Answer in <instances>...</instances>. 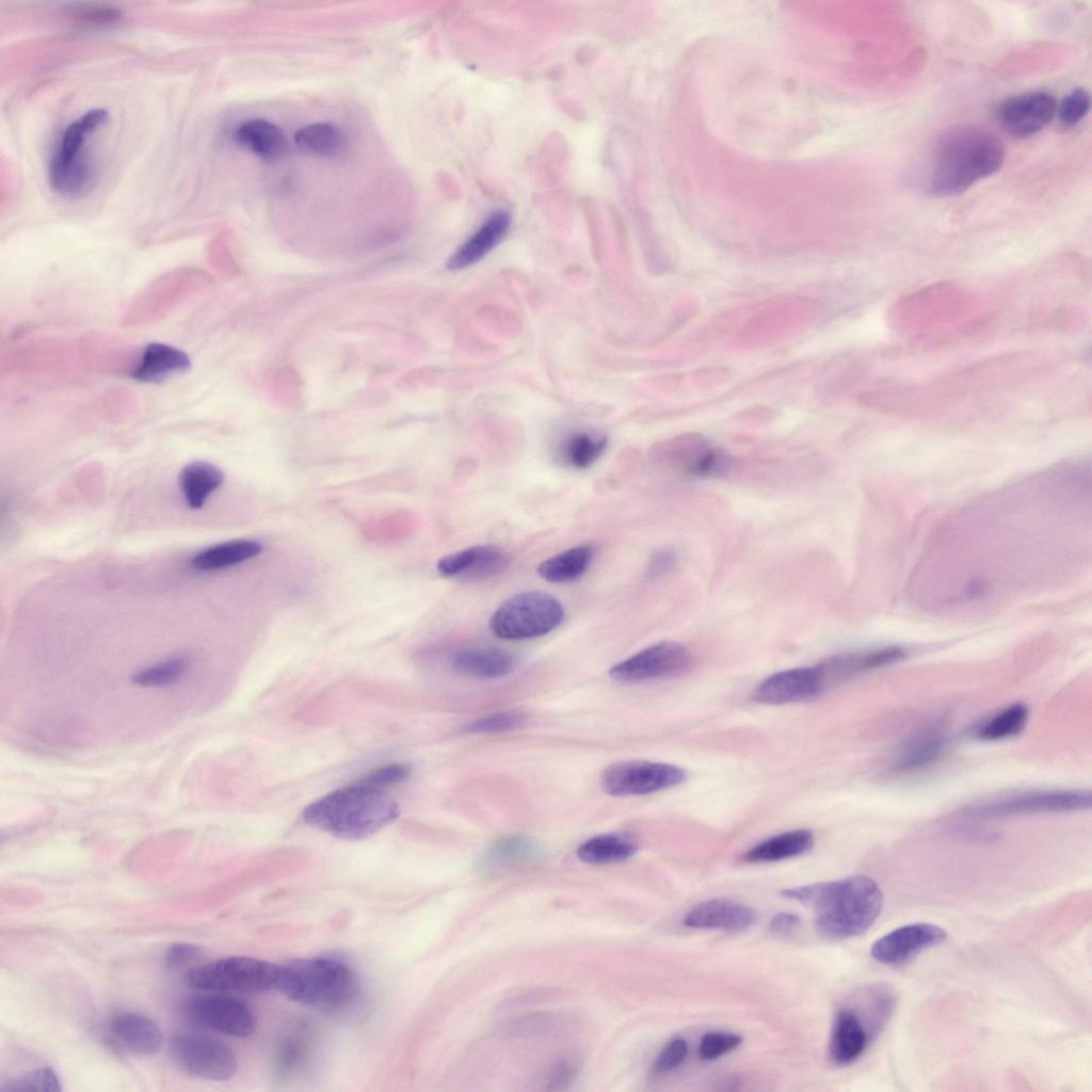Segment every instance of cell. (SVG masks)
Returning <instances> with one entry per match:
<instances>
[{"label": "cell", "mask_w": 1092, "mask_h": 1092, "mask_svg": "<svg viewBox=\"0 0 1092 1092\" xmlns=\"http://www.w3.org/2000/svg\"><path fill=\"white\" fill-rule=\"evenodd\" d=\"M202 954V949L193 944L177 943L170 946L165 954V964L174 969L184 966Z\"/></svg>", "instance_id": "ee69618b"}, {"label": "cell", "mask_w": 1092, "mask_h": 1092, "mask_svg": "<svg viewBox=\"0 0 1092 1092\" xmlns=\"http://www.w3.org/2000/svg\"><path fill=\"white\" fill-rule=\"evenodd\" d=\"M607 443V437L601 435L588 432L575 433L563 443L562 460L575 469H587L601 456Z\"/></svg>", "instance_id": "d6a6232c"}, {"label": "cell", "mask_w": 1092, "mask_h": 1092, "mask_svg": "<svg viewBox=\"0 0 1092 1092\" xmlns=\"http://www.w3.org/2000/svg\"><path fill=\"white\" fill-rule=\"evenodd\" d=\"M801 928V919L790 912H780L769 922V930L781 936H790Z\"/></svg>", "instance_id": "f6af8a7d"}, {"label": "cell", "mask_w": 1092, "mask_h": 1092, "mask_svg": "<svg viewBox=\"0 0 1092 1092\" xmlns=\"http://www.w3.org/2000/svg\"><path fill=\"white\" fill-rule=\"evenodd\" d=\"M821 664L789 669L771 674L752 693L754 702L781 705L809 700L826 688Z\"/></svg>", "instance_id": "5bb4252c"}, {"label": "cell", "mask_w": 1092, "mask_h": 1092, "mask_svg": "<svg viewBox=\"0 0 1092 1092\" xmlns=\"http://www.w3.org/2000/svg\"><path fill=\"white\" fill-rule=\"evenodd\" d=\"M535 853L534 845L521 836H511L496 842L487 852L486 865L502 866L529 860Z\"/></svg>", "instance_id": "e575fe53"}, {"label": "cell", "mask_w": 1092, "mask_h": 1092, "mask_svg": "<svg viewBox=\"0 0 1092 1092\" xmlns=\"http://www.w3.org/2000/svg\"><path fill=\"white\" fill-rule=\"evenodd\" d=\"M562 604L551 594L526 591L503 600L489 619L491 631L504 640L539 638L564 620Z\"/></svg>", "instance_id": "8992f818"}, {"label": "cell", "mask_w": 1092, "mask_h": 1092, "mask_svg": "<svg viewBox=\"0 0 1092 1092\" xmlns=\"http://www.w3.org/2000/svg\"><path fill=\"white\" fill-rule=\"evenodd\" d=\"M510 228V215L505 211L494 212L449 258L450 270L470 267L484 258L505 237Z\"/></svg>", "instance_id": "44dd1931"}, {"label": "cell", "mask_w": 1092, "mask_h": 1092, "mask_svg": "<svg viewBox=\"0 0 1092 1092\" xmlns=\"http://www.w3.org/2000/svg\"><path fill=\"white\" fill-rule=\"evenodd\" d=\"M191 368L189 355L173 346L150 342L131 371V378L145 383H159Z\"/></svg>", "instance_id": "7402d4cb"}, {"label": "cell", "mask_w": 1092, "mask_h": 1092, "mask_svg": "<svg viewBox=\"0 0 1092 1092\" xmlns=\"http://www.w3.org/2000/svg\"><path fill=\"white\" fill-rule=\"evenodd\" d=\"M814 846V835L809 830L799 829L772 836L743 854L749 863L776 862L794 857L809 851Z\"/></svg>", "instance_id": "f1b7e54d"}, {"label": "cell", "mask_w": 1092, "mask_h": 1092, "mask_svg": "<svg viewBox=\"0 0 1092 1092\" xmlns=\"http://www.w3.org/2000/svg\"><path fill=\"white\" fill-rule=\"evenodd\" d=\"M1091 807L1086 790L1033 791L1005 797L968 806L962 815L974 819H993L1043 812H1069Z\"/></svg>", "instance_id": "30bf717a"}, {"label": "cell", "mask_w": 1092, "mask_h": 1092, "mask_svg": "<svg viewBox=\"0 0 1092 1092\" xmlns=\"http://www.w3.org/2000/svg\"><path fill=\"white\" fill-rule=\"evenodd\" d=\"M77 25L85 28H101L114 25L122 18L119 10L98 4H87L73 14Z\"/></svg>", "instance_id": "ab89813d"}, {"label": "cell", "mask_w": 1092, "mask_h": 1092, "mask_svg": "<svg viewBox=\"0 0 1092 1092\" xmlns=\"http://www.w3.org/2000/svg\"><path fill=\"white\" fill-rule=\"evenodd\" d=\"M411 773V768L404 764H391L376 768L358 782L375 788H384L403 782Z\"/></svg>", "instance_id": "b9f144b4"}, {"label": "cell", "mask_w": 1092, "mask_h": 1092, "mask_svg": "<svg viewBox=\"0 0 1092 1092\" xmlns=\"http://www.w3.org/2000/svg\"><path fill=\"white\" fill-rule=\"evenodd\" d=\"M108 118L105 109H92L70 123L63 131L52 154L49 181L53 190L64 196L84 194L94 182V170L84 156L89 136Z\"/></svg>", "instance_id": "5b68a950"}, {"label": "cell", "mask_w": 1092, "mask_h": 1092, "mask_svg": "<svg viewBox=\"0 0 1092 1092\" xmlns=\"http://www.w3.org/2000/svg\"><path fill=\"white\" fill-rule=\"evenodd\" d=\"M755 920L756 914L748 905L727 899H710L694 905L685 916L684 925L697 929L742 931Z\"/></svg>", "instance_id": "d6986e66"}, {"label": "cell", "mask_w": 1092, "mask_h": 1092, "mask_svg": "<svg viewBox=\"0 0 1092 1092\" xmlns=\"http://www.w3.org/2000/svg\"><path fill=\"white\" fill-rule=\"evenodd\" d=\"M691 664L692 657L682 644L661 641L611 667L609 676L621 682H641L680 675Z\"/></svg>", "instance_id": "7c38bea8"}, {"label": "cell", "mask_w": 1092, "mask_h": 1092, "mask_svg": "<svg viewBox=\"0 0 1092 1092\" xmlns=\"http://www.w3.org/2000/svg\"><path fill=\"white\" fill-rule=\"evenodd\" d=\"M594 556L595 549L593 546L579 545L542 561L536 572L547 582H574L587 572Z\"/></svg>", "instance_id": "4dcf8cb0"}, {"label": "cell", "mask_w": 1092, "mask_h": 1092, "mask_svg": "<svg viewBox=\"0 0 1092 1092\" xmlns=\"http://www.w3.org/2000/svg\"><path fill=\"white\" fill-rule=\"evenodd\" d=\"M684 769L664 762L628 760L607 767L600 776L603 789L613 797L643 796L672 788L686 781Z\"/></svg>", "instance_id": "9c48e42d"}, {"label": "cell", "mask_w": 1092, "mask_h": 1092, "mask_svg": "<svg viewBox=\"0 0 1092 1092\" xmlns=\"http://www.w3.org/2000/svg\"><path fill=\"white\" fill-rule=\"evenodd\" d=\"M782 897L815 912V927L826 938L839 940L865 933L879 917L883 893L864 874L783 889Z\"/></svg>", "instance_id": "7a4b0ae2"}, {"label": "cell", "mask_w": 1092, "mask_h": 1092, "mask_svg": "<svg viewBox=\"0 0 1092 1092\" xmlns=\"http://www.w3.org/2000/svg\"><path fill=\"white\" fill-rule=\"evenodd\" d=\"M1002 142L975 126H957L942 132L927 150L918 181L932 195L959 194L1000 170Z\"/></svg>", "instance_id": "6da1fadb"}, {"label": "cell", "mask_w": 1092, "mask_h": 1092, "mask_svg": "<svg viewBox=\"0 0 1092 1092\" xmlns=\"http://www.w3.org/2000/svg\"><path fill=\"white\" fill-rule=\"evenodd\" d=\"M238 144L266 160L279 158L286 149L284 131L272 122L252 118L242 122L235 131Z\"/></svg>", "instance_id": "d4e9b609"}, {"label": "cell", "mask_w": 1092, "mask_h": 1092, "mask_svg": "<svg viewBox=\"0 0 1092 1092\" xmlns=\"http://www.w3.org/2000/svg\"><path fill=\"white\" fill-rule=\"evenodd\" d=\"M275 989L303 1006L332 1011L354 999L357 981L343 962L332 958H311L278 965Z\"/></svg>", "instance_id": "277c9868"}, {"label": "cell", "mask_w": 1092, "mask_h": 1092, "mask_svg": "<svg viewBox=\"0 0 1092 1092\" xmlns=\"http://www.w3.org/2000/svg\"><path fill=\"white\" fill-rule=\"evenodd\" d=\"M1028 714L1025 704L1014 703L984 722L978 729L977 737L981 740L997 741L1017 736L1025 728Z\"/></svg>", "instance_id": "836d02e7"}, {"label": "cell", "mask_w": 1092, "mask_h": 1092, "mask_svg": "<svg viewBox=\"0 0 1092 1092\" xmlns=\"http://www.w3.org/2000/svg\"><path fill=\"white\" fill-rule=\"evenodd\" d=\"M60 1079L53 1069L46 1066L33 1070L21 1077L4 1082L1 1092H59L61 1091Z\"/></svg>", "instance_id": "d590c367"}, {"label": "cell", "mask_w": 1092, "mask_h": 1092, "mask_svg": "<svg viewBox=\"0 0 1092 1092\" xmlns=\"http://www.w3.org/2000/svg\"><path fill=\"white\" fill-rule=\"evenodd\" d=\"M946 748V737L937 728L924 729L909 738L892 761L896 771H914L934 762Z\"/></svg>", "instance_id": "484cf974"}, {"label": "cell", "mask_w": 1092, "mask_h": 1092, "mask_svg": "<svg viewBox=\"0 0 1092 1092\" xmlns=\"http://www.w3.org/2000/svg\"><path fill=\"white\" fill-rule=\"evenodd\" d=\"M527 714L521 711H500L479 718L466 726L471 734H495L521 728L527 723Z\"/></svg>", "instance_id": "8d00e7d4"}, {"label": "cell", "mask_w": 1092, "mask_h": 1092, "mask_svg": "<svg viewBox=\"0 0 1092 1092\" xmlns=\"http://www.w3.org/2000/svg\"><path fill=\"white\" fill-rule=\"evenodd\" d=\"M656 462L667 471L684 478H719L733 466L730 455L706 437L688 433L660 444Z\"/></svg>", "instance_id": "ba28073f"}, {"label": "cell", "mask_w": 1092, "mask_h": 1092, "mask_svg": "<svg viewBox=\"0 0 1092 1092\" xmlns=\"http://www.w3.org/2000/svg\"><path fill=\"white\" fill-rule=\"evenodd\" d=\"M905 652L898 646H885L866 651L845 653L820 663L828 686L831 679L839 681L856 674L893 664L901 660Z\"/></svg>", "instance_id": "603a6c76"}, {"label": "cell", "mask_w": 1092, "mask_h": 1092, "mask_svg": "<svg viewBox=\"0 0 1092 1092\" xmlns=\"http://www.w3.org/2000/svg\"><path fill=\"white\" fill-rule=\"evenodd\" d=\"M1058 101L1046 91H1031L1005 99L997 109L1001 126L1012 135L1029 136L1047 126Z\"/></svg>", "instance_id": "9a60e30c"}, {"label": "cell", "mask_w": 1092, "mask_h": 1092, "mask_svg": "<svg viewBox=\"0 0 1092 1092\" xmlns=\"http://www.w3.org/2000/svg\"><path fill=\"white\" fill-rule=\"evenodd\" d=\"M638 848L639 842L635 835L615 832L596 835L585 840L578 847L577 855L587 864H611L631 857Z\"/></svg>", "instance_id": "4316f807"}, {"label": "cell", "mask_w": 1092, "mask_h": 1092, "mask_svg": "<svg viewBox=\"0 0 1092 1092\" xmlns=\"http://www.w3.org/2000/svg\"><path fill=\"white\" fill-rule=\"evenodd\" d=\"M171 1054L182 1071L206 1080H228L237 1070V1058L231 1048L208 1037L176 1035L171 1042Z\"/></svg>", "instance_id": "8fae6325"}, {"label": "cell", "mask_w": 1092, "mask_h": 1092, "mask_svg": "<svg viewBox=\"0 0 1092 1092\" xmlns=\"http://www.w3.org/2000/svg\"><path fill=\"white\" fill-rule=\"evenodd\" d=\"M867 1022L855 1011L848 1008L838 1010L834 1017L830 1055L838 1064H850L858 1059L873 1037Z\"/></svg>", "instance_id": "ac0fdd59"}, {"label": "cell", "mask_w": 1092, "mask_h": 1092, "mask_svg": "<svg viewBox=\"0 0 1092 1092\" xmlns=\"http://www.w3.org/2000/svg\"><path fill=\"white\" fill-rule=\"evenodd\" d=\"M688 1054L687 1042L679 1037L671 1039L660 1050L653 1064L655 1073L663 1074L678 1067Z\"/></svg>", "instance_id": "60d3db41"}, {"label": "cell", "mask_w": 1092, "mask_h": 1092, "mask_svg": "<svg viewBox=\"0 0 1092 1092\" xmlns=\"http://www.w3.org/2000/svg\"><path fill=\"white\" fill-rule=\"evenodd\" d=\"M296 146L305 152L321 156H337L344 147L343 132L331 123H314L300 128L295 135Z\"/></svg>", "instance_id": "1f68e13d"}, {"label": "cell", "mask_w": 1092, "mask_h": 1092, "mask_svg": "<svg viewBox=\"0 0 1092 1092\" xmlns=\"http://www.w3.org/2000/svg\"><path fill=\"white\" fill-rule=\"evenodd\" d=\"M224 481V473L215 465L195 461L186 465L179 473L178 482L187 505L197 510L204 507L208 498Z\"/></svg>", "instance_id": "83f0119b"}, {"label": "cell", "mask_w": 1092, "mask_h": 1092, "mask_svg": "<svg viewBox=\"0 0 1092 1092\" xmlns=\"http://www.w3.org/2000/svg\"><path fill=\"white\" fill-rule=\"evenodd\" d=\"M399 814L398 803L383 789L357 781L310 803L303 819L337 838L359 840L394 822Z\"/></svg>", "instance_id": "3957f363"}, {"label": "cell", "mask_w": 1092, "mask_h": 1092, "mask_svg": "<svg viewBox=\"0 0 1092 1092\" xmlns=\"http://www.w3.org/2000/svg\"><path fill=\"white\" fill-rule=\"evenodd\" d=\"M187 1016L207 1029L238 1038L252 1035L256 1018L241 1000L220 994H195L184 1002Z\"/></svg>", "instance_id": "4fadbf2b"}, {"label": "cell", "mask_w": 1092, "mask_h": 1092, "mask_svg": "<svg viewBox=\"0 0 1092 1092\" xmlns=\"http://www.w3.org/2000/svg\"><path fill=\"white\" fill-rule=\"evenodd\" d=\"M510 564L508 553L493 545H476L438 560L440 575L463 581H482L502 574Z\"/></svg>", "instance_id": "e0dca14e"}, {"label": "cell", "mask_w": 1092, "mask_h": 1092, "mask_svg": "<svg viewBox=\"0 0 1092 1092\" xmlns=\"http://www.w3.org/2000/svg\"><path fill=\"white\" fill-rule=\"evenodd\" d=\"M450 665L463 675L493 679L511 674L516 668V660L509 652L497 647L470 646L454 652Z\"/></svg>", "instance_id": "ffe728a7"}, {"label": "cell", "mask_w": 1092, "mask_h": 1092, "mask_svg": "<svg viewBox=\"0 0 1092 1092\" xmlns=\"http://www.w3.org/2000/svg\"><path fill=\"white\" fill-rule=\"evenodd\" d=\"M113 1034L131 1051L149 1056L160 1050L162 1031L149 1017L139 1013H121L111 1022Z\"/></svg>", "instance_id": "cb8c5ba5"}, {"label": "cell", "mask_w": 1092, "mask_h": 1092, "mask_svg": "<svg viewBox=\"0 0 1092 1092\" xmlns=\"http://www.w3.org/2000/svg\"><path fill=\"white\" fill-rule=\"evenodd\" d=\"M278 965L250 957H229L193 967L187 985L210 992L261 993L275 989Z\"/></svg>", "instance_id": "52a82bcc"}, {"label": "cell", "mask_w": 1092, "mask_h": 1092, "mask_svg": "<svg viewBox=\"0 0 1092 1092\" xmlns=\"http://www.w3.org/2000/svg\"><path fill=\"white\" fill-rule=\"evenodd\" d=\"M1091 97L1083 87L1073 89L1057 107L1058 118L1065 127L1078 124L1089 112Z\"/></svg>", "instance_id": "74e56055"}, {"label": "cell", "mask_w": 1092, "mask_h": 1092, "mask_svg": "<svg viewBox=\"0 0 1092 1092\" xmlns=\"http://www.w3.org/2000/svg\"><path fill=\"white\" fill-rule=\"evenodd\" d=\"M741 1042V1037L735 1033L709 1032L701 1039L698 1055L704 1060H714L737 1048Z\"/></svg>", "instance_id": "f35d334b"}, {"label": "cell", "mask_w": 1092, "mask_h": 1092, "mask_svg": "<svg viewBox=\"0 0 1092 1092\" xmlns=\"http://www.w3.org/2000/svg\"><path fill=\"white\" fill-rule=\"evenodd\" d=\"M262 551V544L255 540H234L208 547L191 561L194 569L202 572L218 571L243 563L257 557Z\"/></svg>", "instance_id": "f546056e"}, {"label": "cell", "mask_w": 1092, "mask_h": 1092, "mask_svg": "<svg viewBox=\"0 0 1092 1092\" xmlns=\"http://www.w3.org/2000/svg\"><path fill=\"white\" fill-rule=\"evenodd\" d=\"M946 931L936 925L916 922L894 929L871 946V957L885 965L899 966L920 951L941 944Z\"/></svg>", "instance_id": "2e32d148"}, {"label": "cell", "mask_w": 1092, "mask_h": 1092, "mask_svg": "<svg viewBox=\"0 0 1092 1092\" xmlns=\"http://www.w3.org/2000/svg\"><path fill=\"white\" fill-rule=\"evenodd\" d=\"M677 564V553L672 548H659L655 550L647 564V574L652 578H660L674 569Z\"/></svg>", "instance_id": "7bdbcfd3"}]
</instances>
